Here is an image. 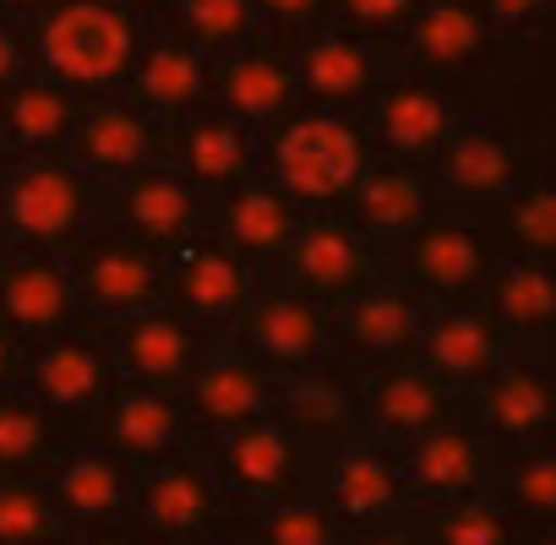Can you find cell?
<instances>
[{"label": "cell", "mask_w": 556, "mask_h": 545, "mask_svg": "<svg viewBox=\"0 0 556 545\" xmlns=\"http://www.w3.org/2000/svg\"><path fill=\"white\" fill-rule=\"evenodd\" d=\"M496 256H523V262H556V186L551 169L529 175L496 213L480 218Z\"/></svg>", "instance_id": "cell-37"}, {"label": "cell", "mask_w": 556, "mask_h": 545, "mask_svg": "<svg viewBox=\"0 0 556 545\" xmlns=\"http://www.w3.org/2000/svg\"><path fill=\"white\" fill-rule=\"evenodd\" d=\"M0 262H7V245H0Z\"/></svg>", "instance_id": "cell-55"}, {"label": "cell", "mask_w": 556, "mask_h": 545, "mask_svg": "<svg viewBox=\"0 0 556 545\" xmlns=\"http://www.w3.org/2000/svg\"><path fill=\"white\" fill-rule=\"evenodd\" d=\"M518 545H556V529H523Z\"/></svg>", "instance_id": "cell-52"}, {"label": "cell", "mask_w": 556, "mask_h": 545, "mask_svg": "<svg viewBox=\"0 0 556 545\" xmlns=\"http://www.w3.org/2000/svg\"><path fill=\"white\" fill-rule=\"evenodd\" d=\"M126 99L159 121L164 131L186 115H197L202 104H213V61L202 50H191L159 12L148 17V34H142V50H137V66L126 77Z\"/></svg>", "instance_id": "cell-27"}, {"label": "cell", "mask_w": 556, "mask_h": 545, "mask_svg": "<svg viewBox=\"0 0 556 545\" xmlns=\"http://www.w3.org/2000/svg\"><path fill=\"white\" fill-rule=\"evenodd\" d=\"M420 529H426V545H518V523L491 502V491H475L464 502H447V507H431V512H415Z\"/></svg>", "instance_id": "cell-43"}, {"label": "cell", "mask_w": 556, "mask_h": 545, "mask_svg": "<svg viewBox=\"0 0 556 545\" xmlns=\"http://www.w3.org/2000/svg\"><path fill=\"white\" fill-rule=\"evenodd\" d=\"M251 12L273 45H301L306 34L328 28V0H251Z\"/></svg>", "instance_id": "cell-46"}, {"label": "cell", "mask_w": 556, "mask_h": 545, "mask_svg": "<svg viewBox=\"0 0 556 545\" xmlns=\"http://www.w3.org/2000/svg\"><path fill=\"white\" fill-rule=\"evenodd\" d=\"M507 50H545L551 0H475Z\"/></svg>", "instance_id": "cell-45"}, {"label": "cell", "mask_w": 556, "mask_h": 545, "mask_svg": "<svg viewBox=\"0 0 556 545\" xmlns=\"http://www.w3.org/2000/svg\"><path fill=\"white\" fill-rule=\"evenodd\" d=\"M104 344H110V360H115V382L180 393V382H186L224 339H213V333L197 328L191 317L159 306V312H142V317H131V322H121V328H104Z\"/></svg>", "instance_id": "cell-23"}, {"label": "cell", "mask_w": 556, "mask_h": 545, "mask_svg": "<svg viewBox=\"0 0 556 545\" xmlns=\"http://www.w3.org/2000/svg\"><path fill=\"white\" fill-rule=\"evenodd\" d=\"M77 534L55 512L45 480L0 474V545H72Z\"/></svg>", "instance_id": "cell-42"}, {"label": "cell", "mask_w": 556, "mask_h": 545, "mask_svg": "<svg viewBox=\"0 0 556 545\" xmlns=\"http://www.w3.org/2000/svg\"><path fill=\"white\" fill-rule=\"evenodd\" d=\"M110 186L88 180L72 159H0V245L72 251L104 224Z\"/></svg>", "instance_id": "cell-4"}, {"label": "cell", "mask_w": 556, "mask_h": 545, "mask_svg": "<svg viewBox=\"0 0 556 545\" xmlns=\"http://www.w3.org/2000/svg\"><path fill=\"white\" fill-rule=\"evenodd\" d=\"M207 545H245V534H240V529H224V534H218V540H207Z\"/></svg>", "instance_id": "cell-54"}, {"label": "cell", "mask_w": 556, "mask_h": 545, "mask_svg": "<svg viewBox=\"0 0 556 545\" xmlns=\"http://www.w3.org/2000/svg\"><path fill=\"white\" fill-rule=\"evenodd\" d=\"M475 306L496 322L513 355H551L556 344V267L551 262L496 256L480 279Z\"/></svg>", "instance_id": "cell-30"}, {"label": "cell", "mask_w": 556, "mask_h": 545, "mask_svg": "<svg viewBox=\"0 0 556 545\" xmlns=\"http://www.w3.org/2000/svg\"><path fill=\"white\" fill-rule=\"evenodd\" d=\"M507 45L485 23L475 0H420L404 39L393 45V66L409 77H426L437 88H453L469 99V88L491 83L507 66Z\"/></svg>", "instance_id": "cell-5"}, {"label": "cell", "mask_w": 556, "mask_h": 545, "mask_svg": "<svg viewBox=\"0 0 556 545\" xmlns=\"http://www.w3.org/2000/svg\"><path fill=\"white\" fill-rule=\"evenodd\" d=\"M469 398L447 393L431 371L409 366H388V371H366L361 377V436L382 442V447H404L420 431L442 426L447 415H458Z\"/></svg>", "instance_id": "cell-33"}, {"label": "cell", "mask_w": 556, "mask_h": 545, "mask_svg": "<svg viewBox=\"0 0 556 545\" xmlns=\"http://www.w3.org/2000/svg\"><path fill=\"white\" fill-rule=\"evenodd\" d=\"M377 272H382L377 256L355 240V229L339 213H306L267 279L290 284L295 295H306V301L333 312L344 295H355L366 279H377Z\"/></svg>", "instance_id": "cell-21"}, {"label": "cell", "mask_w": 556, "mask_h": 545, "mask_svg": "<svg viewBox=\"0 0 556 545\" xmlns=\"http://www.w3.org/2000/svg\"><path fill=\"white\" fill-rule=\"evenodd\" d=\"M290 66L301 110H344V115H366V104L393 77V55L382 45H366L333 23L290 45Z\"/></svg>", "instance_id": "cell-18"}, {"label": "cell", "mask_w": 556, "mask_h": 545, "mask_svg": "<svg viewBox=\"0 0 556 545\" xmlns=\"http://www.w3.org/2000/svg\"><path fill=\"white\" fill-rule=\"evenodd\" d=\"M213 104L224 115H235L240 126H251L256 137H267L278 121H290L301 110L290 45L256 39V45L213 61Z\"/></svg>", "instance_id": "cell-32"}, {"label": "cell", "mask_w": 556, "mask_h": 545, "mask_svg": "<svg viewBox=\"0 0 556 545\" xmlns=\"http://www.w3.org/2000/svg\"><path fill=\"white\" fill-rule=\"evenodd\" d=\"M164 164L180 169L207 202H218L235 186L262 175V137L240 126L235 115H224L218 104H202L197 115L164 131Z\"/></svg>", "instance_id": "cell-24"}, {"label": "cell", "mask_w": 556, "mask_h": 545, "mask_svg": "<svg viewBox=\"0 0 556 545\" xmlns=\"http://www.w3.org/2000/svg\"><path fill=\"white\" fill-rule=\"evenodd\" d=\"M77 115V93L28 72L12 93H0V159H66Z\"/></svg>", "instance_id": "cell-36"}, {"label": "cell", "mask_w": 556, "mask_h": 545, "mask_svg": "<svg viewBox=\"0 0 556 545\" xmlns=\"http://www.w3.org/2000/svg\"><path fill=\"white\" fill-rule=\"evenodd\" d=\"M328 317H333V360L344 371L366 377V371H388V366L415 360L426 306L393 279V272H377V279H366L355 295H344Z\"/></svg>", "instance_id": "cell-12"}, {"label": "cell", "mask_w": 556, "mask_h": 545, "mask_svg": "<svg viewBox=\"0 0 556 545\" xmlns=\"http://www.w3.org/2000/svg\"><path fill=\"white\" fill-rule=\"evenodd\" d=\"M39 480H45V491H50V502L66 518L72 534H99V529H126L131 523L137 469L121 464L115 453H104L88 436H72Z\"/></svg>", "instance_id": "cell-20"}, {"label": "cell", "mask_w": 556, "mask_h": 545, "mask_svg": "<svg viewBox=\"0 0 556 545\" xmlns=\"http://www.w3.org/2000/svg\"><path fill=\"white\" fill-rule=\"evenodd\" d=\"M399 458V480H404V507L409 512H431L447 502H464L475 491L491 485V464L496 453L485 447L480 426L469 420V404L458 415H447L442 426L420 431L415 442L393 447Z\"/></svg>", "instance_id": "cell-13"}, {"label": "cell", "mask_w": 556, "mask_h": 545, "mask_svg": "<svg viewBox=\"0 0 556 545\" xmlns=\"http://www.w3.org/2000/svg\"><path fill=\"white\" fill-rule=\"evenodd\" d=\"M485 491L518 529H556V442L496 453Z\"/></svg>", "instance_id": "cell-38"}, {"label": "cell", "mask_w": 556, "mask_h": 545, "mask_svg": "<svg viewBox=\"0 0 556 545\" xmlns=\"http://www.w3.org/2000/svg\"><path fill=\"white\" fill-rule=\"evenodd\" d=\"M66 159L99 180V186H121L153 164H164V126L148 121L126 93L115 99H88L83 115H77V131H72V148Z\"/></svg>", "instance_id": "cell-29"}, {"label": "cell", "mask_w": 556, "mask_h": 545, "mask_svg": "<svg viewBox=\"0 0 556 545\" xmlns=\"http://www.w3.org/2000/svg\"><path fill=\"white\" fill-rule=\"evenodd\" d=\"M207 197L169 164H153L121 186H110V202H104V224L121 229L126 240L159 251V256H175L180 245L202 240L207 235Z\"/></svg>", "instance_id": "cell-19"}, {"label": "cell", "mask_w": 556, "mask_h": 545, "mask_svg": "<svg viewBox=\"0 0 556 545\" xmlns=\"http://www.w3.org/2000/svg\"><path fill=\"white\" fill-rule=\"evenodd\" d=\"M469 420L491 453H523L556 442V377L551 355H507L475 393Z\"/></svg>", "instance_id": "cell-15"}, {"label": "cell", "mask_w": 556, "mask_h": 545, "mask_svg": "<svg viewBox=\"0 0 556 545\" xmlns=\"http://www.w3.org/2000/svg\"><path fill=\"white\" fill-rule=\"evenodd\" d=\"M229 529H240L245 545H350V529L312 491L273 502V507H262V512H251Z\"/></svg>", "instance_id": "cell-41"}, {"label": "cell", "mask_w": 556, "mask_h": 545, "mask_svg": "<svg viewBox=\"0 0 556 545\" xmlns=\"http://www.w3.org/2000/svg\"><path fill=\"white\" fill-rule=\"evenodd\" d=\"M469 99L453 93V88H437L426 77H409L393 66V77L382 83V93L366 104V137H371V153L377 159H393V164H415L426 169L442 142L453 137V126L464 121Z\"/></svg>", "instance_id": "cell-14"}, {"label": "cell", "mask_w": 556, "mask_h": 545, "mask_svg": "<svg viewBox=\"0 0 556 545\" xmlns=\"http://www.w3.org/2000/svg\"><path fill=\"white\" fill-rule=\"evenodd\" d=\"M34 72V50H28V28L0 17V93H12L23 77Z\"/></svg>", "instance_id": "cell-47"}, {"label": "cell", "mask_w": 556, "mask_h": 545, "mask_svg": "<svg viewBox=\"0 0 556 545\" xmlns=\"http://www.w3.org/2000/svg\"><path fill=\"white\" fill-rule=\"evenodd\" d=\"M420 0H328V23L366 39V45H382L393 55V45L404 39L409 17H415Z\"/></svg>", "instance_id": "cell-44"}, {"label": "cell", "mask_w": 556, "mask_h": 545, "mask_svg": "<svg viewBox=\"0 0 556 545\" xmlns=\"http://www.w3.org/2000/svg\"><path fill=\"white\" fill-rule=\"evenodd\" d=\"M159 17L191 50H202L207 61H224V55H235V50H245V45L262 39L251 0H164Z\"/></svg>", "instance_id": "cell-39"}, {"label": "cell", "mask_w": 556, "mask_h": 545, "mask_svg": "<svg viewBox=\"0 0 556 545\" xmlns=\"http://www.w3.org/2000/svg\"><path fill=\"white\" fill-rule=\"evenodd\" d=\"M72 436L23 393V388H7L0 393V474H23V480H39L55 453L66 447Z\"/></svg>", "instance_id": "cell-40"}, {"label": "cell", "mask_w": 556, "mask_h": 545, "mask_svg": "<svg viewBox=\"0 0 556 545\" xmlns=\"http://www.w3.org/2000/svg\"><path fill=\"white\" fill-rule=\"evenodd\" d=\"M169 284H164V306L191 317L197 328H207L213 339H229L235 322L245 317V306L262 290V272L251 262H240L229 245H218L213 235L180 245L175 256H164Z\"/></svg>", "instance_id": "cell-17"}, {"label": "cell", "mask_w": 556, "mask_h": 545, "mask_svg": "<svg viewBox=\"0 0 556 545\" xmlns=\"http://www.w3.org/2000/svg\"><path fill=\"white\" fill-rule=\"evenodd\" d=\"M507 339L496 333V322L464 301V306H426V322H420V344H415V366L431 371L447 393L469 398L502 360H507Z\"/></svg>", "instance_id": "cell-31"}, {"label": "cell", "mask_w": 556, "mask_h": 545, "mask_svg": "<svg viewBox=\"0 0 556 545\" xmlns=\"http://www.w3.org/2000/svg\"><path fill=\"white\" fill-rule=\"evenodd\" d=\"M175 398H180V415H186V426H191V442L202 447V442H213V436H229V431H240V426L273 415L278 382H273L262 366H251V360L224 339V344L180 382Z\"/></svg>", "instance_id": "cell-25"}, {"label": "cell", "mask_w": 556, "mask_h": 545, "mask_svg": "<svg viewBox=\"0 0 556 545\" xmlns=\"http://www.w3.org/2000/svg\"><path fill=\"white\" fill-rule=\"evenodd\" d=\"M126 529L142 545H207L229 529V507L197 442L175 458L137 469V502Z\"/></svg>", "instance_id": "cell-8"}, {"label": "cell", "mask_w": 556, "mask_h": 545, "mask_svg": "<svg viewBox=\"0 0 556 545\" xmlns=\"http://www.w3.org/2000/svg\"><path fill=\"white\" fill-rule=\"evenodd\" d=\"M273 415L312 453H323L344 436H361V377L344 371L339 360H323L301 377H285L278 382V398H273Z\"/></svg>", "instance_id": "cell-35"}, {"label": "cell", "mask_w": 556, "mask_h": 545, "mask_svg": "<svg viewBox=\"0 0 556 545\" xmlns=\"http://www.w3.org/2000/svg\"><path fill=\"white\" fill-rule=\"evenodd\" d=\"M350 545H426V529L415 512H399L388 523H371V529H355Z\"/></svg>", "instance_id": "cell-48"}, {"label": "cell", "mask_w": 556, "mask_h": 545, "mask_svg": "<svg viewBox=\"0 0 556 545\" xmlns=\"http://www.w3.org/2000/svg\"><path fill=\"white\" fill-rule=\"evenodd\" d=\"M83 436L99 442L104 453H115L131 469H148V464L191 447V426L180 415V398L164 393V388H137V382H115L104 393V404L93 409Z\"/></svg>", "instance_id": "cell-28"}, {"label": "cell", "mask_w": 556, "mask_h": 545, "mask_svg": "<svg viewBox=\"0 0 556 545\" xmlns=\"http://www.w3.org/2000/svg\"><path fill=\"white\" fill-rule=\"evenodd\" d=\"M301 207L278 191L267 175H256V180H245V186H235L229 197H218L213 207H207V235L218 240V245H229L240 262H251L262 279L278 267V256H285V245H290V235L301 229Z\"/></svg>", "instance_id": "cell-34"}, {"label": "cell", "mask_w": 556, "mask_h": 545, "mask_svg": "<svg viewBox=\"0 0 556 545\" xmlns=\"http://www.w3.org/2000/svg\"><path fill=\"white\" fill-rule=\"evenodd\" d=\"M66 436H83L104 393L115 388V360L104 344V328H66L23 355V382H17Z\"/></svg>", "instance_id": "cell-10"}, {"label": "cell", "mask_w": 556, "mask_h": 545, "mask_svg": "<svg viewBox=\"0 0 556 545\" xmlns=\"http://www.w3.org/2000/svg\"><path fill=\"white\" fill-rule=\"evenodd\" d=\"M142 34H148V17L115 7V0H55L50 12L28 23V50H34L39 77L61 83L66 93L88 104V99L126 93Z\"/></svg>", "instance_id": "cell-1"}, {"label": "cell", "mask_w": 556, "mask_h": 545, "mask_svg": "<svg viewBox=\"0 0 556 545\" xmlns=\"http://www.w3.org/2000/svg\"><path fill=\"white\" fill-rule=\"evenodd\" d=\"M77 284L61 251H17L7 245L0 262V328H7L23 350L77 328Z\"/></svg>", "instance_id": "cell-26"}, {"label": "cell", "mask_w": 556, "mask_h": 545, "mask_svg": "<svg viewBox=\"0 0 556 545\" xmlns=\"http://www.w3.org/2000/svg\"><path fill=\"white\" fill-rule=\"evenodd\" d=\"M371 159L366 121L344 110H295L262 137V175L301 213H339Z\"/></svg>", "instance_id": "cell-3"}, {"label": "cell", "mask_w": 556, "mask_h": 545, "mask_svg": "<svg viewBox=\"0 0 556 545\" xmlns=\"http://www.w3.org/2000/svg\"><path fill=\"white\" fill-rule=\"evenodd\" d=\"M72 545H142L131 529H99V534H77Z\"/></svg>", "instance_id": "cell-51"}, {"label": "cell", "mask_w": 556, "mask_h": 545, "mask_svg": "<svg viewBox=\"0 0 556 545\" xmlns=\"http://www.w3.org/2000/svg\"><path fill=\"white\" fill-rule=\"evenodd\" d=\"M115 7H126V12H142V17H153L164 0H115Z\"/></svg>", "instance_id": "cell-53"}, {"label": "cell", "mask_w": 556, "mask_h": 545, "mask_svg": "<svg viewBox=\"0 0 556 545\" xmlns=\"http://www.w3.org/2000/svg\"><path fill=\"white\" fill-rule=\"evenodd\" d=\"M442 207H437V191H431V180H426V169H415V164H393V159H371L366 164V175L355 180V191L344 197V207H339V218L355 229V240L377 256V267L426 224V218H437Z\"/></svg>", "instance_id": "cell-22"}, {"label": "cell", "mask_w": 556, "mask_h": 545, "mask_svg": "<svg viewBox=\"0 0 556 545\" xmlns=\"http://www.w3.org/2000/svg\"><path fill=\"white\" fill-rule=\"evenodd\" d=\"M23 355H28V350H23V344L7 333V328H0V393L23 382Z\"/></svg>", "instance_id": "cell-49"}, {"label": "cell", "mask_w": 556, "mask_h": 545, "mask_svg": "<svg viewBox=\"0 0 556 545\" xmlns=\"http://www.w3.org/2000/svg\"><path fill=\"white\" fill-rule=\"evenodd\" d=\"M66 267H72L77 312H83L88 328H121V322L164 306V284H169L164 256L137 245V240H126L110 224L83 235L66 251Z\"/></svg>", "instance_id": "cell-7"}, {"label": "cell", "mask_w": 556, "mask_h": 545, "mask_svg": "<svg viewBox=\"0 0 556 545\" xmlns=\"http://www.w3.org/2000/svg\"><path fill=\"white\" fill-rule=\"evenodd\" d=\"M491 262H496V245L480 218L437 213L382 262V272H393L420 306H464L480 295Z\"/></svg>", "instance_id": "cell-9"}, {"label": "cell", "mask_w": 556, "mask_h": 545, "mask_svg": "<svg viewBox=\"0 0 556 545\" xmlns=\"http://www.w3.org/2000/svg\"><path fill=\"white\" fill-rule=\"evenodd\" d=\"M306 491H312L350 534L409 512V507H404L399 458H393V447H382V442H371V436H344V442L312 453Z\"/></svg>", "instance_id": "cell-16"}, {"label": "cell", "mask_w": 556, "mask_h": 545, "mask_svg": "<svg viewBox=\"0 0 556 545\" xmlns=\"http://www.w3.org/2000/svg\"><path fill=\"white\" fill-rule=\"evenodd\" d=\"M229 344L251 366H262L273 382H285V377H301V371L333 360V317H328V306L295 295L290 284L262 279V290L245 306V317L235 322Z\"/></svg>", "instance_id": "cell-11"}, {"label": "cell", "mask_w": 556, "mask_h": 545, "mask_svg": "<svg viewBox=\"0 0 556 545\" xmlns=\"http://www.w3.org/2000/svg\"><path fill=\"white\" fill-rule=\"evenodd\" d=\"M50 7H55V0H0V17H7V23H23V28H28V23H34L39 12H50Z\"/></svg>", "instance_id": "cell-50"}, {"label": "cell", "mask_w": 556, "mask_h": 545, "mask_svg": "<svg viewBox=\"0 0 556 545\" xmlns=\"http://www.w3.org/2000/svg\"><path fill=\"white\" fill-rule=\"evenodd\" d=\"M202 458L218 480V496L229 507V523L285 502V496H301L306 491V474H312V447L278 420V415H262L229 436H213L202 442Z\"/></svg>", "instance_id": "cell-6"}, {"label": "cell", "mask_w": 556, "mask_h": 545, "mask_svg": "<svg viewBox=\"0 0 556 545\" xmlns=\"http://www.w3.org/2000/svg\"><path fill=\"white\" fill-rule=\"evenodd\" d=\"M540 169H551V164L518 110L469 104L464 121L453 126V137L442 142V153L426 164V180H431L442 213L485 218Z\"/></svg>", "instance_id": "cell-2"}]
</instances>
